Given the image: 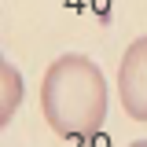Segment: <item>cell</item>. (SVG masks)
<instances>
[{"label":"cell","mask_w":147,"mask_h":147,"mask_svg":"<svg viewBox=\"0 0 147 147\" xmlns=\"http://www.w3.org/2000/svg\"><path fill=\"white\" fill-rule=\"evenodd\" d=\"M118 99L132 121H147V37H136L118 63Z\"/></svg>","instance_id":"7a4b0ae2"},{"label":"cell","mask_w":147,"mask_h":147,"mask_svg":"<svg viewBox=\"0 0 147 147\" xmlns=\"http://www.w3.org/2000/svg\"><path fill=\"white\" fill-rule=\"evenodd\" d=\"M110 92L99 63L81 52L59 55L40 81V114L55 136L92 140L107 121Z\"/></svg>","instance_id":"6da1fadb"},{"label":"cell","mask_w":147,"mask_h":147,"mask_svg":"<svg viewBox=\"0 0 147 147\" xmlns=\"http://www.w3.org/2000/svg\"><path fill=\"white\" fill-rule=\"evenodd\" d=\"M22 96H26L22 70L4 55V59H0V125H11L15 110L22 107Z\"/></svg>","instance_id":"3957f363"},{"label":"cell","mask_w":147,"mask_h":147,"mask_svg":"<svg viewBox=\"0 0 147 147\" xmlns=\"http://www.w3.org/2000/svg\"><path fill=\"white\" fill-rule=\"evenodd\" d=\"M129 147H147V140H132V144H129Z\"/></svg>","instance_id":"277c9868"}]
</instances>
